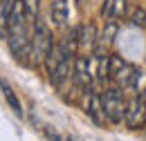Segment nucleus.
I'll list each match as a JSON object with an SVG mask.
<instances>
[{
    "label": "nucleus",
    "instance_id": "nucleus-1",
    "mask_svg": "<svg viewBox=\"0 0 146 141\" xmlns=\"http://www.w3.org/2000/svg\"><path fill=\"white\" fill-rule=\"evenodd\" d=\"M27 16H25V9H23V2L14 0L9 14H7V22H5V32H7V40H9V49L11 54L25 61L29 56V29H27Z\"/></svg>",
    "mask_w": 146,
    "mask_h": 141
},
{
    "label": "nucleus",
    "instance_id": "nucleus-2",
    "mask_svg": "<svg viewBox=\"0 0 146 141\" xmlns=\"http://www.w3.org/2000/svg\"><path fill=\"white\" fill-rule=\"evenodd\" d=\"M139 72L133 63L124 61L117 54H108V83L119 90H135Z\"/></svg>",
    "mask_w": 146,
    "mask_h": 141
},
{
    "label": "nucleus",
    "instance_id": "nucleus-3",
    "mask_svg": "<svg viewBox=\"0 0 146 141\" xmlns=\"http://www.w3.org/2000/svg\"><path fill=\"white\" fill-rule=\"evenodd\" d=\"M52 47H54V36H52L50 25L43 18H36L34 20V34L29 36V61L34 65H40L47 58V54L52 52Z\"/></svg>",
    "mask_w": 146,
    "mask_h": 141
},
{
    "label": "nucleus",
    "instance_id": "nucleus-4",
    "mask_svg": "<svg viewBox=\"0 0 146 141\" xmlns=\"http://www.w3.org/2000/svg\"><path fill=\"white\" fill-rule=\"evenodd\" d=\"M101 105H104L106 121H110V123H121L124 121V112H126L124 90L115 88V85H108V88L101 92Z\"/></svg>",
    "mask_w": 146,
    "mask_h": 141
},
{
    "label": "nucleus",
    "instance_id": "nucleus-5",
    "mask_svg": "<svg viewBox=\"0 0 146 141\" xmlns=\"http://www.w3.org/2000/svg\"><path fill=\"white\" fill-rule=\"evenodd\" d=\"M92 61L88 54H76L72 63V78L76 83V88L90 90L94 85V70H92Z\"/></svg>",
    "mask_w": 146,
    "mask_h": 141
},
{
    "label": "nucleus",
    "instance_id": "nucleus-6",
    "mask_svg": "<svg viewBox=\"0 0 146 141\" xmlns=\"http://www.w3.org/2000/svg\"><path fill=\"white\" fill-rule=\"evenodd\" d=\"M124 121H126V125L133 128V130H142L146 125V101L139 96V94H135L133 99L126 101Z\"/></svg>",
    "mask_w": 146,
    "mask_h": 141
},
{
    "label": "nucleus",
    "instance_id": "nucleus-7",
    "mask_svg": "<svg viewBox=\"0 0 146 141\" xmlns=\"http://www.w3.org/2000/svg\"><path fill=\"white\" fill-rule=\"evenodd\" d=\"M119 34V25L117 20H106V27L101 36H97V43H94V58H101V56H108L110 54V45L115 43V38Z\"/></svg>",
    "mask_w": 146,
    "mask_h": 141
},
{
    "label": "nucleus",
    "instance_id": "nucleus-8",
    "mask_svg": "<svg viewBox=\"0 0 146 141\" xmlns=\"http://www.w3.org/2000/svg\"><path fill=\"white\" fill-rule=\"evenodd\" d=\"M94 43H97V27L92 22L81 25L74 32V45H76L79 54H92L94 52Z\"/></svg>",
    "mask_w": 146,
    "mask_h": 141
},
{
    "label": "nucleus",
    "instance_id": "nucleus-9",
    "mask_svg": "<svg viewBox=\"0 0 146 141\" xmlns=\"http://www.w3.org/2000/svg\"><path fill=\"white\" fill-rule=\"evenodd\" d=\"M86 114L90 117L94 123L104 125L106 123V114H104V105H101V92L99 90H86Z\"/></svg>",
    "mask_w": 146,
    "mask_h": 141
},
{
    "label": "nucleus",
    "instance_id": "nucleus-10",
    "mask_svg": "<svg viewBox=\"0 0 146 141\" xmlns=\"http://www.w3.org/2000/svg\"><path fill=\"white\" fill-rule=\"evenodd\" d=\"M52 20L56 27H65L70 22V0H54L52 5Z\"/></svg>",
    "mask_w": 146,
    "mask_h": 141
},
{
    "label": "nucleus",
    "instance_id": "nucleus-11",
    "mask_svg": "<svg viewBox=\"0 0 146 141\" xmlns=\"http://www.w3.org/2000/svg\"><path fill=\"white\" fill-rule=\"evenodd\" d=\"M126 14V0H104L101 16L106 20H117Z\"/></svg>",
    "mask_w": 146,
    "mask_h": 141
},
{
    "label": "nucleus",
    "instance_id": "nucleus-12",
    "mask_svg": "<svg viewBox=\"0 0 146 141\" xmlns=\"http://www.w3.org/2000/svg\"><path fill=\"white\" fill-rule=\"evenodd\" d=\"M0 90H2V96L7 99L9 107L16 112V117H23V107H20V101H18V96H16V92L11 90V85H9L7 81H2V78H0Z\"/></svg>",
    "mask_w": 146,
    "mask_h": 141
},
{
    "label": "nucleus",
    "instance_id": "nucleus-13",
    "mask_svg": "<svg viewBox=\"0 0 146 141\" xmlns=\"http://www.w3.org/2000/svg\"><path fill=\"white\" fill-rule=\"evenodd\" d=\"M23 2V9H25V16L27 20H36L38 18V9H40V0H20Z\"/></svg>",
    "mask_w": 146,
    "mask_h": 141
},
{
    "label": "nucleus",
    "instance_id": "nucleus-14",
    "mask_svg": "<svg viewBox=\"0 0 146 141\" xmlns=\"http://www.w3.org/2000/svg\"><path fill=\"white\" fill-rule=\"evenodd\" d=\"M14 0H0V29H5V22H7V14L11 9Z\"/></svg>",
    "mask_w": 146,
    "mask_h": 141
},
{
    "label": "nucleus",
    "instance_id": "nucleus-15",
    "mask_svg": "<svg viewBox=\"0 0 146 141\" xmlns=\"http://www.w3.org/2000/svg\"><path fill=\"white\" fill-rule=\"evenodd\" d=\"M133 25L146 27V11L144 9H135V14H133Z\"/></svg>",
    "mask_w": 146,
    "mask_h": 141
},
{
    "label": "nucleus",
    "instance_id": "nucleus-16",
    "mask_svg": "<svg viewBox=\"0 0 146 141\" xmlns=\"http://www.w3.org/2000/svg\"><path fill=\"white\" fill-rule=\"evenodd\" d=\"M45 132H47V137H50V141H68L65 137H61L58 132H54V130H50V128H47Z\"/></svg>",
    "mask_w": 146,
    "mask_h": 141
},
{
    "label": "nucleus",
    "instance_id": "nucleus-17",
    "mask_svg": "<svg viewBox=\"0 0 146 141\" xmlns=\"http://www.w3.org/2000/svg\"><path fill=\"white\" fill-rule=\"evenodd\" d=\"M139 96H142V99H144V101H146V88L142 90V92H139Z\"/></svg>",
    "mask_w": 146,
    "mask_h": 141
}]
</instances>
